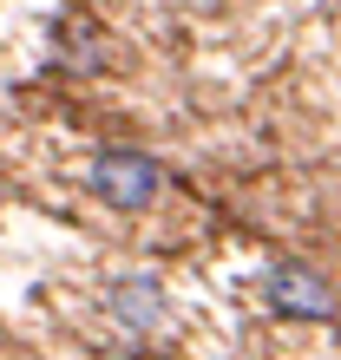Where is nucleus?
<instances>
[{
  "label": "nucleus",
  "instance_id": "7ed1b4c3",
  "mask_svg": "<svg viewBox=\"0 0 341 360\" xmlns=\"http://www.w3.org/2000/svg\"><path fill=\"white\" fill-rule=\"evenodd\" d=\"M105 314H112V328H125L132 341H144V334L164 328L170 295H164L158 275H118V282L105 288Z\"/></svg>",
  "mask_w": 341,
  "mask_h": 360
},
{
  "label": "nucleus",
  "instance_id": "f257e3e1",
  "mask_svg": "<svg viewBox=\"0 0 341 360\" xmlns=\"http://www.w3.org/2000/svg\"><path fill=\"white\" fill-rule=\"evenodd\" d=\"M85 184L105 210H151L164 190V171H158V158L132 151V144H105L92 158V171H85Z\"/></svg>",
  "mask_w": 341,
  "mask_h": 360
},
{
  "label": "nucleus",
  "instance_id": "f03ea898",
  "mask_svg": "<svg viewBox=\"0 0 341 360\" xmlns=\"http://www.w3.org/2000/svg\"><path fill=\"white\" fill-rule=\"evenodd\" d=\"M263 302H269L275 314H295V321H341V288H335L315 262H295V256L269 262Z\"/></svg>",
  "mask_w": 341,
  "mask_h": 360
}]
</instances>
